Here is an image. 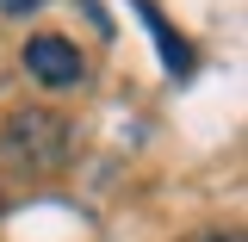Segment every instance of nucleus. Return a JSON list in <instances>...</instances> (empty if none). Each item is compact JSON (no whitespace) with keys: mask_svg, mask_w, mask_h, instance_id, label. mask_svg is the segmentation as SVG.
<instances>
[{"mask_svg":"<svg viewBox=\"0 0 248 242\" xmlns=\"http://www.w3.org/2000/svg\"><path fill=\"white\" fill-rule=\"evenodd\" d=\"M68 155H75V130H68L62 112H50V106H13L0 118V168L6 174L44 180V174L68 168Z\"/></svg>","mask_w":248,"mask_h":242,"instance_id":"nucleus-1","label":"nucleus"},{"mask_svg":"<svg viewBox=\"0 0 248 242\" xmlns=\"http://www.w3.org/2000/svg\"><path fill=\"white\" fill-rule=\"evenodd\" d=\"M25 75L37 87H75L81 75H87V62L75 50V37H62V31H37L25 37Z\"/></svg>","mask_w":248,"mask_h":242,"instance_id":"nucleus-2","label":"nucleus"},{"mask_svg":"<svg viewBox=\"0 0 248 242\" xmlns=\"http://www.w3.org/2000/svg\"><path fill=\"white\" fill-rule=\"evenodd\" d=\"M130 6H137V19H143V25L155 31V44H161V62H168V75H186V68H192V44H186L180 31H174L168 19H161V13H155V0H130Z\"/></svg>","mask_w":248,"mask_h":242,"instance_id":"nucleus-3","label":"nucleus"},{"mask_svg":"<svg viewBox=\"0 0 248 242\" xmlns=\"http://www.w3.org/2000/svg\"><path fill=\"white\" fill-rule=\"evenodd\" d=\"M186 242H242V230H236V224H230V230L217 224V230H192V236H186Z\"/></svg>","mask_w":248,"mask_h":242,"instance_id":"nucleus-4","label":"nucleus"},{"mask_svg":"<svg viewBox=\"0 0 248 242\" xmlns=\"http://www.w3.org/2000/svg\"><path fill=\"white\" fill-rule=\"evenodd\" d=\"M37 6H44V0H0V13H13V19H19V13H37Z\"/></svg>","mask_w":248,"mask_h":242,"instance_id":"nucleus-5","label":"nucleus"}]
</instances>
